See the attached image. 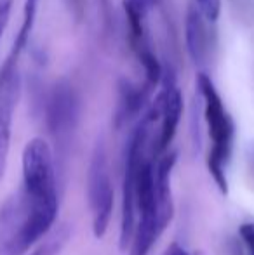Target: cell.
Returning a JSON list of instances; mask_svg holds the SVG:
<instances>
[{
  "label": "cell",
  "instance_id": "cell-1",
  "mask_svg": "<svg viewBox=\"0 0 254 255\" xmlns=\"http://www.w3.org/2000/svg\"><path fill=\"white\" fill-rule=\"evenodd\" d=\"M58 196L31 198L17 189L0 207V255H28L58 219Z\"/></svg>",
  "mask_w": 254,
  "mask_h": 255
},
{
  "label": "cell",
  "instance_id": "cell-2",
  "mask_svg": "<svg viewBox=\"0 0 254 255\" xmlns=\"http://www.w3.org/2000/svg\"><path fill=\"white\" fill-rule=\"evenodd\" d=\"M197 89L204 103V120L207 125L211 149L207 154V170L223 195H228L227 167L232 158L235 142V124L228 113L218 89L209 75L200 71L197 75Z\"/></svg>",
  "mask_w": 254,
  "mask_h": 255
},
{
  "label": "cell",
  "instance_id": "cell-3",
  "mask_svg": "<svg viewBox=\"0 0 254 255\" xmlns=\"http://www.w3.org/2000/svg\"><path fill=\"white\" fill-rule=\"evenodd\" d=\"M82 101L77 89L68 82H59L47 94L44 106V122L58 151V160L64 158L78 127Z\"/></svg>",
  "mask_w": 254,
  "mask_h": 255
},
{
  "label": "cell",
  "instance_id": "cell-4",
  "mask_svg": "<svg viewBox=\"0 0 254 255\" xmlns=\"http://www.w3.org/2000/svg\"><path fill=\"white\" fill-rule=\"evenodd\" d=\"M87 202L92 217V235L99 240L108 233L113 205H115V195H113L108 168V154L103 141H98L89 163Z\"/></svg>",
  "mask_w": 254,
  "mask_h": 255
},
{
  "label": "cell",
  "instance_id": "cell-5",
  "mask_svg": "<svg viewBox=\"0 0 254 255\" xmlns=\"http://www.w3.org/2000/svg\"><path fill=\"white\" fill-rule=\"evenodd\" d=\"M146 113L159 125V132L153 139V156H162L169 149L183 115V94L178 89L176 73L171 66L162 68V87Z\"/></svg>",
  "mask_w": 254,
  "mask_h": 255
},
{
  "label": "cell",
  "instance_id": "cell-6",
  "mask_svg": "<svg viewBox=\"0 0 254 255\" xmlns=\"http://www.w3.org/2000/svg\"><path fill=\"white\" fill-rule=\"evenodd\" d=\"M23 184L21 189L31 198L58 196L56 179V158L52 148L45 139L35 137L26 142L21 156Z\"/></svg>",
  "mask_w": 254,
  "mask_h": 255
},
{
  "label": "cell",
  "instance_id": "cell-7",
  "mask_svg": "<svg viewBox=\"0 0 254 255\" xmlns=\"http://www.w3.org/2000/svg\"><path fill=\"white\" fill-rule=\"evenodd\" d=\"M21 92V77L17 68L0 70V179L7 167L12 134V117Z\"/></svg>",
  "mask_w": 254,
  "mask_h": 255
},
{
  "label": "cell",
  "instance_id": "cell-8",
  "mask_svg": "<svg viewBox=\"0 0 254 255\" xmlns=\"http://www.w3.org/2000/svg\"><path fill=\"white\" fill-rule=\"evenodd\" d=\"M176 163V153L167 151L160 156L155 165V184H157V217L162 231L171 224L174 217V202H173V186L171 175Z\"/></svg>",
  "mask_w": 254,
  "mask_h": 255
},
{
  "label": "cell",
  "instance_id": "cell-9",
  "mask_svg": "<svg viewBox=\"0 0 254 255\" xmlns=\"http://www.w3.org/2000/svg\"><path fill=\"white\" fill-rule=\"evenodd\" d=\"M150 89L143 85H138L131 80L119 82V99H117V110H115V125L117 127H124L131 120H134L139 113L148 104L150 98Z\"/></svg>",
  "mask_w": 254,
  "mask_h": 255
},
{
  "label": "cell",
  "instance_id": "cell-10",
  "mask_svg": "<svg viewBox=\"0 0 254 255\" xmlns=\"http://www.w3.org/2000/svg\"><path fill=\"white\" fill-rule=\"evenodd\" d=\"M206 17L197 5H190L187 12V24H185V37H187V49L192 61L197 66H202L207 59L209 49V35H207Z\"/></svg>",
  "mask_w": 254,
  "mask_h": 255
},
{
  "label": "cell",
  "instance_id": "cell-11",
  "mask_svg": "<svg viewBox=\"0 0 254 255\" xmlns=\"http://www.w3.org/2000/svg\"><path fill=\"white\" fill-rule=\"evenodd\" d=\"M162 228L159 224L157 214L139 215L136 222L134 235H132L131 245H129V255H148L152 247L155 245L157 238L162 235Z\"/></svg>",
  "mask_w": 254,
  "mask_h": 255
},
{
  "label": "cell",
  "instance_id": "cell-12",
  "mask_svg": "<svg viewBox=\"0 0 254 255\" xmlns=\"http://www.w3.org/2000/svg\"><path fill=\"white\" fill-rule=\"evenodd\" d=\"M159 3L160 0H124L122 2L129 24V40H131V44H136V42H139L148 35V31H146V17H148L150 10L159 5Z\"/></svg>",
  "mask_w": 254,
  "mask_h": 255
},
{
  "label": "cell",
  "instance_id": "cell-13",
  "mask_svg": "<svg viewBox=\"0 0 254 255\" xmlns=\"http://www.w3.org/2000/svg\"><path fill=\"white\" fill-rule=\"evenodd\" d=\"M37 7H38V0H26V2H24L21 26H19V30H17L16 40H14L12 49H10V52H9V56H7L3 66H9V68L17 66V59H19L21 52L26 49V44L31 37L35 17H37Z\"/></svg>",
  "mask_w": 254,
  "mask_h": 255
},
{
  "label": "cell",
  "instance_id": "cell-14",
  "mask_svg": "<svg viewBox=\"0 0 254 255\" xmlns=\"http://www.w3.org/2000/svg\"><path fill=\"white\" fill-rule=\"evenodd\" d=\"M70 224L56 226L28 255H59L70 240Z\"/></svg>",
  "mask_w": 254,
  "mask_h": 255
},
{
  "label": "cell",
  "instance_id": "cell-15",
  "mask_svg": "<svg viewBox=\"0 0 254 255\" xmlns=\"http://www.w3.org/2000/svg\"><path fill=\"white\" fill-rule=\"evenodd\" d=\"M197 7L200 9V12L204 14L207 21L214 23L220 16L221 10V0H197Z\"/></svg>",
  "mask_w": 254,
  "mask_h": 255
},
{
  "label": "cell",
  "instance_id": "cell-16",
  "mask_svg": "<svg viewBox=\"0 0 254 255\" xmlns=\"http://www.w3.org/2000/svg\"><path fill=\"white\" fill-rule=\"evenodd\" d=\"M239 236L244 243L248 255H254V222H244L239 228Z\"/></svg>",
  "mask_w": 254,
  "mask_h": 255
},
{
  "label": "cell",
  "instance_id": "cell-17",
  "mask_svg": "<svg viewBox=\"0 0 254 255\" xmlns=\"http://www.w3.org/2000/svg\"><path fill=\"white\" fill-rule=\"evenodd\" d=\"M10 9H12V2L10 0H0V37H2L3 30H5L7 23H9Z\"/></svg>",
  "mask_w": 254,
  "mask_h": 255
},
{
  "label": "cell",
  "instance_id": "cell-18",
  "mask_svg": "<svg viewBox=\"0 0 254 255\" xmlns=\"http://www.w3.org/2000/svg\"><path fill=\"white\" fill-rule=\"evenodd\" d=\"M162 255H192V254L188 252V250L185 249L183 245H180L178 242H173L169 247H167L166 252H164Z\"/></svg>",
  "mask_w": 254,
  "mask_h": 255
},
{
  "label": "cell",
  "instance_id": "cell-19",
  "mask_svg": "<svg viewBox=\"0 0 254 255\" xmlns=\"http://www.w3.org/2000/svg\"><path fill=\"white\" fill-rule=\"evenodd\" d=\"M70 3H71V7H73L77 12H80V9H82V0H70Z\"/></svg>",
  "mask_w": 254,
  "mask_h": 255
}]
</instances>
